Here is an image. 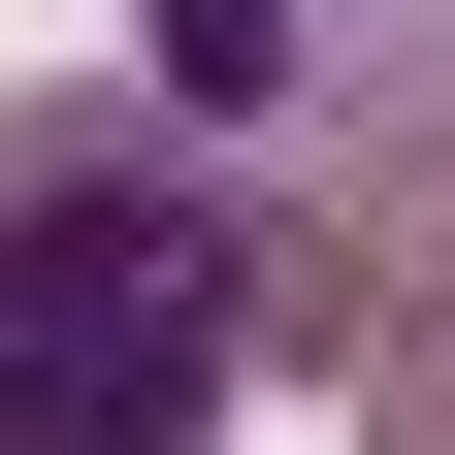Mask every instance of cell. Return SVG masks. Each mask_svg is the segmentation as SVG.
I'll list each match as a JSON object with an SVG mask.
<instances>
[{"label":"cell","instance_id":"1","mask_svg":"<svg viewBox=\"0 0 455 455\" xmlns=\"http://www.w3.org/2000/svg\"><path fill=\"white\" fill-rule=\"evenodd\" d=\"M260 325H293V260L131 98H0V455H196Z\"/></svg>","mask_w":455,"mask_h":455},{"label":"cell","instance_id":"2","mask_svg":"<svg viewBox=\"0 0 455 455\" xmlns=\"http://www.w3.org/2000/svg\"><path fill=\"white\" fill-rule=\"evenodd\" d=\"M325 33H358V0H163V98H293Z\"/></svg>","mask_w":455,"mask_h":455},{"label":"cell","instance_id":"3","mask_svg":"<svg viewBox=\"0 0 455 455\" xmlns=\"http://www.w3.org/2000/svg\"><path fill=\"white\" fill-rule=\"evenodd\" d=\"M358 423H390V455H455V325H423V358H390V390H358Z\"/></svg>","mask_w":455,"mask_h":455}]
</instances>
